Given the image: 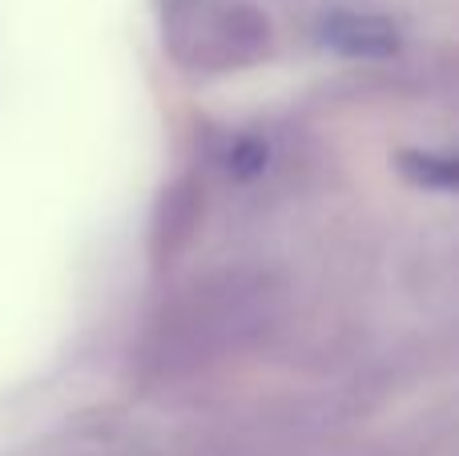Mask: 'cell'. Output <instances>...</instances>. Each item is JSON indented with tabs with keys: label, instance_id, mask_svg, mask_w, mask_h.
Masks as SVG:
<instances>
[{
	"label": "cell",
	"instance_id": "1",
	"mask_svg": "<svg viewBox=\"0 0 459 456\" xmlns=\"http://www.w3.org/2000/svg\"><path fill=\"white\" fill-rule=\"evenodd\" d=\"M323 40L331 48H339L342 57H367V61H383V57L399 53V29L383 16L334 13L323 24Z\"/></svg>",
	"mask_w": 459,
	"mask_h": 456
},
{
	"label": "cell",
	"instance_id": "2",
	"mask_svg": "<svg viewBox=\"0 0 459 456\" xmlns=\"http://www.w3.org/2000/svg\"><path fill=\"white\" fill-rule=\"evenodd\" d=\"M399 170L411 178L415 186H428V190H444L452 194L459 174H455V162L444 158V153H423V150H407L399 153Z\"/></svg>",
	"mask_w": 459,
	"mask_h": 456
}]
</instances>
